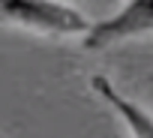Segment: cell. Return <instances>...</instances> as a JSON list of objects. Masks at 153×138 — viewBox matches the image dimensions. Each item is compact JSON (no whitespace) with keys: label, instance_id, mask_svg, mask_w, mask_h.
<instances>
[{"label":"cell","instance_id":"6da1fadb","mask_svg":"<svg viewBox=\"0 0 153 138\" xmlns=\"http://www.w3.org/2000/svg\"><path fill=\"white\" fill-rule=\"evenodd\" d=\"M0 21L42 36H78L84 39L93 21L66 0H0Z\"/></svg>","mask_w":153,"mask_h":138},{"label":"cell","instance_id":"7a4b0ae2","mask_svg":"<svg viewBox=\"0 0 153 138\" xmlns=\"http://www.w3.org/2000/svg\"><path fill=\"white\" fill-rule=\"evenodd\" d=\"M144 33H153V0H126L114 15L93 21V27L87 30L81 45L90 51H99V48H111V45L138 39Z\"/></svg>","mask_w":153,"mask_h":138},{"label":"cell","instance_id":"3957f363","mask_svg":"<svg viewBox=\"0 0 153 138\" xmlns=\"http://www.w3.org/2000/svg\"><path fill=\"white\" fill-rule=\"evenodd\" d=\"M90 87L108 105V111L117 114V120L123 123V129L129 132V138H153V114L147 108H141L135 99L123 96L105 75H93L90 78Z\"/></svg>","mask_w":153,"mask_h":138}]
</instances>
